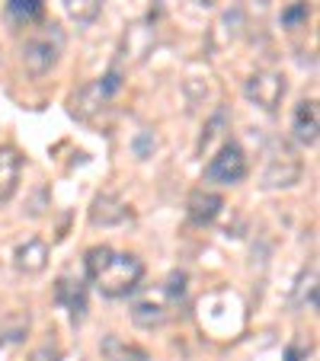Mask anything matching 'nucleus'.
<instances>
[{"label": "nucleus", "instance_id": "obj_1", "mask_svg": "<svg viewBox=\"0 0 320 361\" xmlns=\"http://www.w3.org/2000/svg\"><path fill=\"white\" fill-rule=\"evenodd\" d=\"M83 272L102 298L119 300L141 288L144 262L131 252H116L112 246H90L83 256Z\"/></svg>", "mask_w": 320, "mask_h": 361}, {"label": "nucleus", "instance_id": "obj_2", "mask_svg": "<svg viewBox=\"0 0 320 361\" xmlns=\"http://www.w3.org/2000/svg\"><path fill=\"white\" fill-rule=\"evenodd\" d=\"M64 45H68L64 29L58 26V23H42V26L32 29V32L26 35V42H23V68L32 77H45L48 71L61 61Z\"/></svg>", "mask_w": 320, "mask_h": 361}, {"label": "nucleus", "instance_id": "obj_3", "mask_svg": "<svg viewBox=\"0 0 320 361\" xmlns=\"http://www.w3.org/2000/svg\"><path fill=\"white\" fill-rule=\"evenodd\" d=\"M247 154L237 141H225L218 150H215V157L205 164V179L215 185H237L247 179Z\"/></svg>", "mask_w": 320, "mask_h": 361}, {"label": "nucleus", "instance_id": "obj_4", "mask_svg": "<svg viewBox=\"0 0 320 361\" xmlns=\"http://www.w3.org/2000/svg\"><path fill=\"white\" fill-rule=\"evenodd\" d=\"M244 93L256 109L275 112L282 106V99H285V93H288V83L279 71H256V74L247 77Z\"/></svg>", "mask_w": 320, "mask_h": 361}, {"label": "nucleus", "instance_id": "obj_5", "mask_svg": "<svg viewBox=\"0 0 320 361\" xmlns=\"http://www.w3.org/2000/svg\"><path fill=\"white\" fill-rule=\"evenodd\" d=\"M173 310H177V304H173V298L164 291V285H160V288H154V291H144L141 298L131 304V323L141 329H157L170 320Z\"/></svg>", "mask_w": 320, "mask_h": 361}, {"label": "nucleus", "instance_id": "obj_6", "mask_svg": "<svg viewBox=\"0 0 320 361\" xmlns=\"http://www.w3.org/2000/svg\"><path fill=\"white\" fill-rule=\"evenodd\" d=\"M55 300L68 310L74 326L83 323V317H87V281L74 279V275H61L55 281Z\"/></svg>", "mask_w": 320, "mask_h": 361}, {"label": "nucleus", "instance_id": "obj_7", "mask_svg": "<svg viewBox=\"0 0 320 361\" xmlns=\"http://www.w3.org/2000/svg\"><path fill=\"white\" fill-rule=\"evenodd\" d=\"M221 208H225V198H221L218 192H211V189H192L189 202H186V214H189V221L196 227L215 224V218L221 214Z\"/></svg>", "mask_w": 320, "mask_h": 361}, {"label": "nucleus", "instance_id": "obj_8", "mask_svg": "<svg viewBox=\"0 0 320 361\" xmlns=\"http://www.w3.org/2000/svg\"><path fill=\"white\" fill-rule=\"evenodd\" d=\"M317 131H320V112H317V99H301L292 112V135L298 144L314 147L317 144Z\"/></svg>", "mask_w": 320, "mask_h": 361}, {"label": "nucleus", "instance_id": "obj_9", "mask_svg": "<svg viewBox=\"0 0 320 361\" xmlns=\"http://www.w3.org/2000/svg\"><path fill=\"white\" fill-rule=\"evenodd\" d=\"M23 157L13 144H0V204H7L20 189Z\"/></svg>", "mask_w": 320, "mask_h": 361}, {"label": "nucleus", "instance_id": "obj_10", "mask_svg": "<svg viewBox=\"0 0 320 361\" xmlns=\"http://www.w3.org/2000/svg\"><path fill=\"white\" fill-rule=\"evenodd\" d=\"M13 266L20 269L23 275L45 272V266H48V243H45V240H39V237L23 240V243L13 250Z\"/></svg>", "mask_w": 320, "mask_h": 361}, {"label": "nucleus", "instance_id": "obj_11", "mask_svg": "<svg viewBox=\"0 0 320 361\" xmlns=\"http://www.w3.org/2000/svg\"><path fill=\"white\" fill-rule=\"evenodd\" d=\"M131 218L129 204L119 202L116 195H96L90 204V224L93 227H116Z\"/></svg>", "mask_w": 320, "mask_h": 361}, {"label": "nucleus", "instance_id": "obj_12", "mask_svg": "<svg viewBox=\"0 0 320 361\" xmlns=\"http://www.w3.org/2000/svg\"><path fill=\"white\" fill-rule=\"evenodd\" d=\"M301 176V164L288 147H282L273 160H269V170H266V185H295Z\"/></svg>", "mask_w": 320, "mask_h": 361}, {"label": "nucleus", "instance_id": "obj_13", "mask_svg": "<svg viewBox=\"0 0 320 361\" xmlns=\"http://www.w3.org/2000/svg\"><path fill=\"white\" fill-rule=\"evenodd\" d=\"M45 13V0H7L4 4V16L13 29H29L42 20Z\"/></svg>", "mask_w": 320, "mask_h": 361}, {"label": "nucleus", "instance_id": "obj_14", "mask_svg": "<svg viewBox=\"0 0 320 361\" xmlns=\"http://www.w3.org/2000/svg\"><path fill=\"white\" fill-rule=\"evenodd\" d=\"M100 352L106 361H150L148 348L135 345V342H125L119 336H102Z\"/></svg>", "mask_w": 320, "mask_h": 361}, {"label": "nucleus", "instance_id": "obj_15", "mask_svg": "<svg viewBox=\"0 0 320 361\" xmlns=\"http://www.w3.org/2000/svg\"><path fill=\"white\" fill-rule=\"evenodd\" d=\"M61 7L77 26H90L102 13V0H61Z\"/></svg>", "mask_w": 320, "mask_h": 361}, {"label": "nucleus", "instance_id": "obj_16", "mask_svg": "<svg viewBox=\"0 0 320 361\" xmlns=\"http://www.w3.org/2000/svg\"><path fill=\"white\" fill-rule=\"evenodd\" d=\"M298 307H301V310H317V269H311V272L301 279Z\"/></svg>", "mask_w": 320, "mask_h": 361}, {"label": "nucleus", "instance_id": "obj_17", "mask_svg": "<svg viewBox=\"0 0 320 361\" xmlns=\"http://www.w3.org/2000/svg\"><path fill=\"white\" fill-rule=\"evenodd\" d=\"M307 13H311V10H307V4H304V0H298V4H292L288 10H282V26H288V29L301 26V23L307 20Z\"/></svg>", "mask_w": 320, "mask_h": 361}, {"label": "nucleus", "instance_id": "obj_18", "mask_svg": "<svg viewBox=\"0 0 320 361\" xmlns=\"http://www.w3.org/2000/svg\"><path fill=\"white\" fill-rule=\"evenodd\" d=\"M29 361H61V348L52 345V342H48V345H39L32 355H29Z\"/></svg>", "mask_w": 320, "mask_h": 361}, {"label": "nucleus", "instance_id": "obj_19", "mask_svg": "<svg viewBox=\"0 0 320 361\" xmlns=\"http://www.w3.org/2000/svg\"><path fill=\"white\" fill-rule=\"evenodd\" d=\"M307 358V348H298V345H292L285 352V361H304Z\"/></svg>", "mask_w": 320, "mask_h": 361}]
</instances>
